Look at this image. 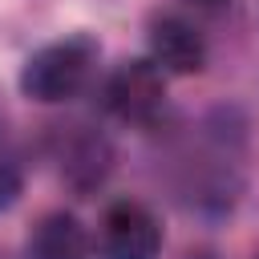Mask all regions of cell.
<instances>
[{
    "label": "cell",
    "instance_id": "obj_1",
    "mask_svg": "<svg viewBox=\"0 0 259 259\" xmlns=\"http://www.w3.org/2000/svg\"><path fill=\"white\" fill-rule=\"evenodd\" d=\"M97 53H101L97 40L85 32H73V36H61V40L36 49L20 69V93L40 105L77 97L97 69Z\"/></svg>",
    "mask_w": 259,
    "mask_h": 259
},
{
    "label": "cell",
    "instance_id": "obj_2",
    "mask_svg": "<svg viewBox=\"0 0 259 259\" xmlns=\"http://www.w3.org/2000/svg\"><path fill=\"white\" fill-rule=\"evenodd\" d=\"M105 109L125 121V125H154L166 105V77L154 61H125L109 73L105 89Z\"/></svg>",
    "mask_w": 259,
    "mask_h": 259
},
{
    "label": "cell",
    "instance_id": "obj_3",
    "mask_svg": "<svg viewBox=\"0 0 259 259\" xmlns=\"http://www.w3.org/2000/svg\"><path fill=\"white\" fill-rule=\"evenodd\" d=\"M101 255L105 259H158L162 227L142 202H113L101 214Z\"/></svg>",
    "mask_w": 259,
    "mask_h": 259
},
{
    "label": "cell",
    "instance_id": "obj_4",
    "mask_svg": "<svg viewBox=\"0 0 259 259\" xmlns=\"http://www.w3.org/2000/svg\"><path fill=\"white\" fill-rule=\"evenodd\" d=\"M109 170H113L109 138L97 134V130L77 125L61 146V178H65V186H73L77 194H89L109 178Z\"/></svg>",
    "mask_w": 259,
    "mask_h": 259
},
{
    "label": "cell",
    "instance_id": "obj_5",
    "mask_svg": "<svg viewBox=\"0 0 259 259\" xmlns=\"http://www.w3.org/2000/svg\"><path fill=\"white\" fill-rule=\"evenodd\" d=\"M150 61L162 73H198L206 65V40L202 32L182 16H158L150 24Z\"/></svg>",
    "mask_w": 259,
    "mask_h": 259
},
{
    "label": "cell",
    "instance_id": "obj_6",
    "mask_svg": "<svg viewBox=\"0 0 259 259\" xmlns=\"http://www.w3.org/2000/svg\"><path fill=\"white\" fill-rule=\"evenodd\" d=\"M28 259H89V231L77 214L53 210L28 235Z\"/></svg>",
    "mask_w": 259,
    "mask_h": 259
},
{
    "label": "cell",
    "instance_id": "obj_7",
    "mask_svg": "<svg viewBox=\"0 0 259 259\" xmlns=\"http://www.w3.org/2000/svg\"><path fill=\"white\" fill-rule=\"evenodd\" d=\"M16 194H20V178H16L12 162H0V206H8Z\"/></svg>",
    "mask_w": 259,
    "mask_h": 259
},
{
    "label": "cell",
    "instance_id": "obj_8",
    "mask_svg": "<svg viewBox=\"0 0 259 259\" xmlns=\"http://www.w3.org/2000/svg\"><path fill=\"white\" fill-rule=\"evenodd\" d=\"M190 4H198V8H219V4H227V0H190Z\"/></svg>",
    "mask_w": 259,
    "mask_h": 259
},
{
    "label": "cell",
    "instance_id": "obj_9",
    "mask_svg": "<svg viewBox=\"0 0 259 259\" xmlns=\"http://www.w3.org/2000/svg\"><path fill=\"white\" fill-rule=\"evenodd\" d=\"M186 259H214V255H210V251H190Z\"/></svg>",
    "mask_w": 259,
    "mask_h": 259
},
{
    "label": "cell",
    "instance_id": "obj_10",
    "mask_svg": "<svg viewBox=\"0 0 259 259\" xmlns=\"http://www.w3.org/2000/svg\"><path fill=\"white\" fill-rule=\"evenodd\" d=\"M0 259H8V255H0Z\"/></svg>",
    "mask_w": 259,
    "mask_h": 259
},
{
    "label": "cell",
    "instance_id": "obj_11",
    "mask_svg": "<svg viewBox=\"0 0 259 259\" xmlns=\"http://www.w3.org/2000/svg\"><path fill=\"white\" fill-rule=\"evenodd\" d=\"M255 259H259V255H255Z\"/></svg>",
    "mask_w": 259,
    "mask_h": 259
}]
</instances>
